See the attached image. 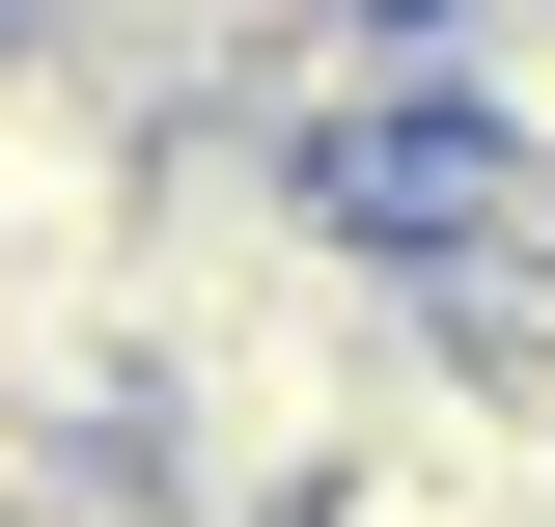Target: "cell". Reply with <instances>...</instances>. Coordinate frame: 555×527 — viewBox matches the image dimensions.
<instances>
[{"label": "cell", "mask_w": 555, "mask_h": 527, "mask_svg": "<svg viewBox=\"0 0 555 527\" xmlns=\"http://www.w3.org/2000/svg\"><path fill=\"white\" fill-rule=\"evenodd\" d=\"M278 527H500V500H473V472H416V445H361L334 500H278Z\"/></svg>", "instance_id": "obj_1"}]
</instances>
